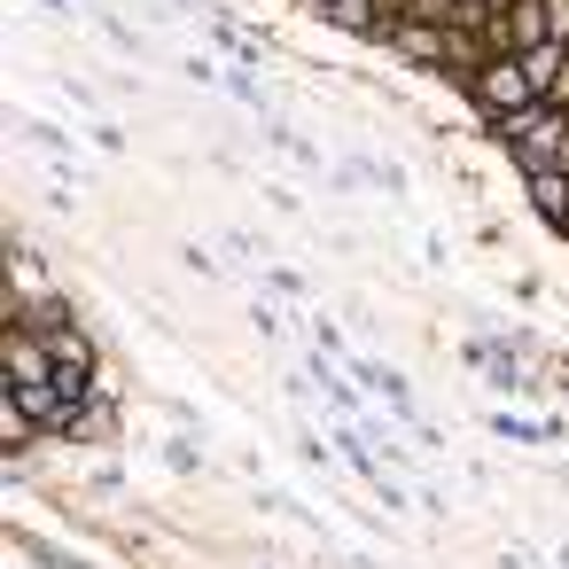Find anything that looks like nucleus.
<instances>
[{"label":"nucleus","mask_w":569,"mask_h":569,"mask_svg":"<svg viewBox=\"0 0 569 569\" xmlns=\"http://www.w3.org/2000/svg\"><path fill=\"white\" fill-rule=\"evenodd\" d=\"M499 141L515 149V164H522V172H561V157H569V110L530 102V110L499 118Z\"/></svg>","instance_id":"f257e3e1"},{"label":"nucleus","mask_w":569,"mask_h":569,"mask_svg":"<svg viewBox=\"0 0 569 569\" xmlns=\"http://www.w3.org/2000/svg\"><path fill=\"white\" fill-rule=\"evenodd\" d=\"M460 87H468V102H476V110H483L491 126H499V118H515V110H530V102H546V94L530 87L522 56H507V48H499L491 63H476V71L460 79Z\"/></svg>","instance_id":"f03ea898"},{"label":"nucleus","mask_w":569,"mask_h":569,"mask_svg":"<svg viewBox=\"0 0 569 569\" xmlns=\"http://www.w3.org/2000/svg\"><path fill=\"white\" fill-rule=\"evenodd\" d=\"M491 40H499L507 56H530V48H546V40H553V17H546V0H499V24H491Z\"/></svg>","instance_id":"7ed1b4c3"},{"label":"nucleus","mask_w":569,"mask_h":569,"mask_svg":"<svg viewBox=\"0 0 569 569\" xmlns=\"http://www.w3.org/2000/svg\"><path fill=\"white\" fill-rule=\"evenodd\" d=\"M382 48H398V56L421 63V71H445V24H429V17H390Z\"/></svg>","instance_id":"20e7f679"},{"label":"nucleus","mask_w":569,"mask_h":569,"mask_svg":"<svg viewBox=\"0 0 569 569\" xmlns=\"http://www.w3.org/2000/svg\"><path fill=\"white\" fill-rule=\"evenodd\" d=\"M522 180H530V203L569 234V172H522Z\"/></svg>","instance_id":"39448f33"},{"label":"nucleus","mask_w":569,"mask_h":569,"mask_svg":"<svg viewBox=\"0 0 569 569\" xmlns=\"http://www.w3.org/2000/svg\"><path fill=\"white\" fill-rule=\"evenodd\" d=\"M561 63H569V48H561V40H546V48H530V56H522V71H530V87H538V94H553Z\"/></svg>","instance_id":"423d86ee"},{"label":"nucleus","mask_w":569,"mask_h":569,"mask_svg":"<svg viewBox=\"0 0 569 569\" xmlns=\"http://www.w3.org/2000/svg\"><path fill=\"white\" fill-rule=\"evenodd\" d=\"M0 445H9V452H24V445H32V413H24L9 390H0Z\"/></svg>","instance_id":"0eeeda50"},{"label":"nucleus","mask_w":569,"mask_h":569,"mask_svg":"<svg viewBox=\"0 0 569 569\" xmlns=\"http://www.w3.org/2000/svg\"><path fill=\"white\" fill-rule=\"evenodd\" d=\"M305 9H320V17H336V9H343V0H305Z\"/></svg>","instance_id":"6e6552de"}]
</instances>
